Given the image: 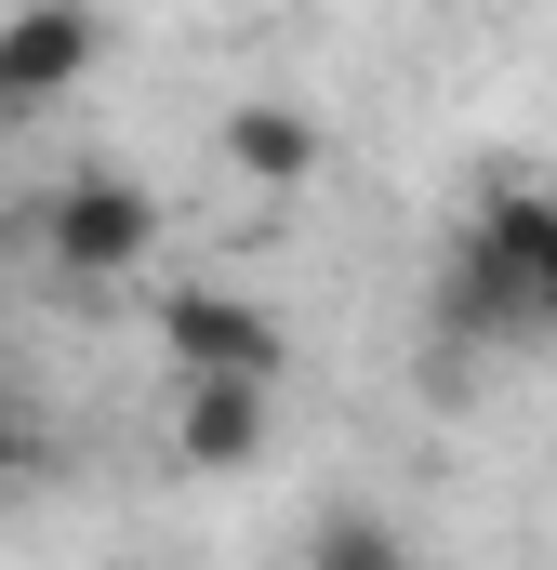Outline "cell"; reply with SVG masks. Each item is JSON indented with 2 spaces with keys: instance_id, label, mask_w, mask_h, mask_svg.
<instances>
[{
  "instance_id": "obj_9",
  "label": "cell",
  "mask_w": 557,
  "mask_h": 570,
  "mask_svg": "<svg viewBox=\"0 0 557 570\" xmlns=\"http://www.w3.org/2000/svg\"><path fill=\"white\" fill-rule=\"evenodd\" d=\"M0 120H13V94H0Z\"/></svg>"
},
{
  "instance_id": "obj_7",
  "label": "cell",
  "mask_w": 557,
  "mask_h": 570,
  "mask_svg": "<svg viewBox=\"0 0 557 570\" xmlns=\"http://www.w3.org/2000/svg\"><path fill=\"white\" fill-rule=\"evenodd\" d=\"M305 570H412V544H399L385 518H359V504H332V518L305 531Z\"/></svg>"
},
{
  "instance_id": "obj_3",
  "label": "cell",
  "mask_w": 557,
  "mask_h": 570,
  "mask_svg": "<svg viewBox=\"0 0 557 570\" xmlns=\"http://www.w3.org/2000/svg\"><path fill=\"white\" fill-rule=\"evenodd\" d=\"M159 358L173 372H266L278 385V305H253V292H226V279H173L159 292Z\"/></svg>"
},
{
  "instance_id": "obj_1",
  "label": "cell",
  "mask_w": 557,
  "mask_h": 570,
  "mask_svg": "<svg viewBox=\"0 0 557 570\" xmlns=\"http://www.w3.org/2000/svg\"><path fill=\"white\" fill-rule=\"evenodd\" d=\"M438 305H451V332H557V186L478 199Z\"/></svg>"
},
{
  "instance_id": "obj_5",
  "label": "cell",
  "mask_w": 557,
  "mask_h": 570,
  "mask_svg": "<svg viewBox=\"0 0 557 570\" xmlns=\"http://www.w3.org/2000/svg\"><path fill=\"white\" fill-rule=\"evenodd\" d=\"M278 425V385L266 372H173V464L199 478H240Z\"/></svg>"
},
{
  "instance_id": "obj_8",
  "label": "cell",
  "mask_w": 557,
  "mask_h": 570,
  "mask_svg": "<svg viewBox=\"0 0 557 570\" xmlns=\"http://www.w3.org/2000/svg\"><path fill=\"white\" fill-rule=\"evenodd\" d=\"M27 464V412H13V385H0V478Z\"/></svg>"
},
{
  "instance_id": "obj_2",
  "label": "cell",
  "mask_w": 557,
  "mask_h": 570,
  "mask_svg": "<svg viewBox=\"0 0 557 570\" xmlns=\"http://www.w3.org/2000/svg\"><path fill=\"white\" fill-rule=\"evenodd\" d=\"M27 239H40V266L53 279H134L146 253H159V199H146L134 173H53L40 199H27Z\"/></svg>"
},
{
  "instance_id": "obj_4",
  "label": "cell",
  "mask_w": 557,
  "mask_h": 570,
  "mask_svg": "<svg viewBox=\"0 0 557 570\" xmlns=\"http://www.w3.org/2000/svg\"><path fill=\"white\" fill-rule=\"evenodd\" d=\"M94 53H107L94 0H13V13H0V94H13V120H27V107H67V94L94 80Z\"/></svg>"
},
{
  "instance_id": "obj_6",
  "label": "cell",
  "mask_w": 557,
  "mask_h": 570,
  "mask_svg": "<svg viewBox=\"0 0 557 570\" xmlns=\"http://www.w3.org/2000/svg\"><path fill=\"white\" fill-rule=\"evenodd\" d=\"M226 173L292 199V186L319 173V120H305V107H226Z\"/></svg>"
}]
</instances>
